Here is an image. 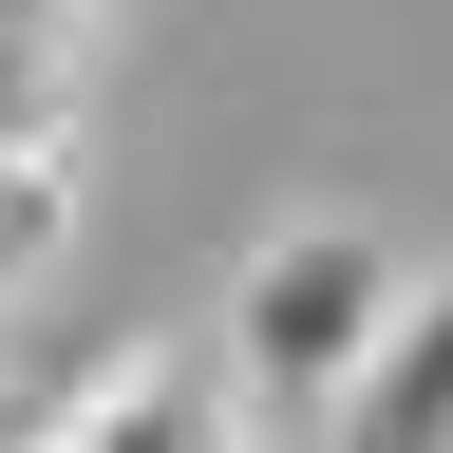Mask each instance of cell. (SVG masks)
I'll use <instances>...</instances> for the list:
<instances>
[{
    "instance_id": "7a4b0ae2",
    "label": "cell",
    "mask_w": 453,
    "mask_h": 453,
    "mask_svg": "<svg viewBox=\"0 0 453 453\" xmlns=\"http://www.w3.org/2000/svg\"><path fill=\"white\" fill-rule=\"evenodd\" d=\"M57 265H76V151H57V133H0V321H19Z\"/></svg>"
},
{
    "instance_id": "6da1fadb",
    "label": "cell",
    "mask_w": 453,
    "mask_h": 453,
    "mask_svg": "<svg viewBox=\"0 0 453 453\" xmlns=\"http://www.w3.org/2000/svg\"><path fill=\"white\" fill-rule=\"evenodd\" d=\"M396 303H416V246H396V226L283 208L265 246L226 265V340H208L226 416H246V434H359V378H378Z\"/></svg>"
},
{
    "instance_id": "277c9868",
    "label": "cell",
    "mask_w": 453,
    "mask_h": 453,
    "mask_svg": "<svg viewBox=\"0 0 453 453\" xmlns=\"http://www.w3.org/2000/svg\"><path fill=\"white\" fill-rule=\"evenodd\" d=\"M57 95H76V19L0 0V133H57Z\"/></svg>"
},
{
    "instance_id": "3957f363",
    "label": "cell",
    "mask_w": 453,
    "mask_h": 453,
    "mask_svg": "<svg viewBox=\"0 0 453 453\" xmlns=\"http://www.w3.org/2000/svg\"><path fill=\"white\" fill-rule=\"evenodd\" d=\"M359 434H453V283H416L378 340V378H359Z\"/></svg>"
},
{
    "instance_id": "5b68a950",
    "label": "cell",
    "mask_w": 453,
    "mask_h": 453,
    "mask_svg": "<svg viewBox=\"0 0 453 453\" xmlns=\"http://www.w3.org/2000/svg\"><path fill=\"white\" fill-rule=\"evenodd\" d=\"M170 396H189V359H170V340H113V359L57 396V434H113V416H170Z\"/></svg>"
}]
</instances>
